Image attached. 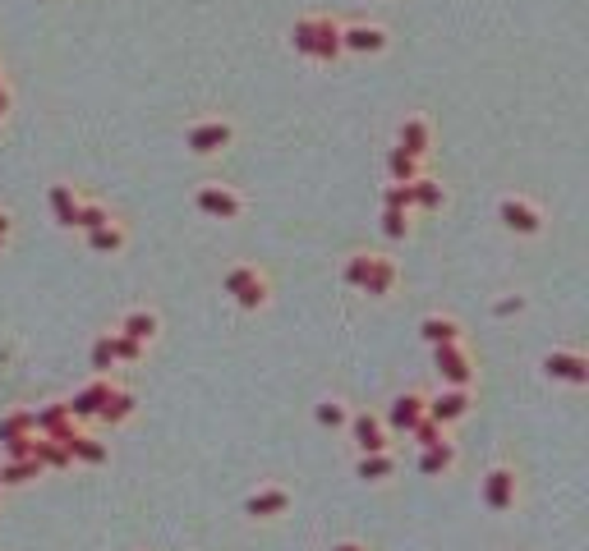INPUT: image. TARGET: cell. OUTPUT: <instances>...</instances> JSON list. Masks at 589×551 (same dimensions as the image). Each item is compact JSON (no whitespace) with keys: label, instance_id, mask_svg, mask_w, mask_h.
<instances>
[{"label":"cell","instance_id":"1","mask_svg":"<svg viewBox=\"0 0 589 551\" xmlns=\"http://www.w3.org/2000/svg\"><path fill=\"white\" fill-rule=\"evenodd\" d=\"M222 290L239 303L245 313H262L267 303H272V281H267V271L258 262H239L222 276Z\"/></svg>","mask_w":589,"mask_h":551},{"label":"cell","instance_id":"2","mask_svg":"<svg viewBox=\"0 0 589 551\" xmlns=\"http://www.w3.org/2000/svg\"><path fill=\"white\" fill-rule=\"evenodd\" d=\"M433 368L447 386H474L479 377V363L465 340H451V345H433Z\"/></svg>","mask_w":589,"mask_h":551},{"label":"cell","instance_id":"3","mask_svg":"<svg viewBox=\"0 0 589 551\" xmlns=\"http://www.w3.org/2000/svg\"><path fill=\"white\" fill-rule=\"evenodd\" d=\"M479 496H484V506L493 515H506V510H516L520 501V478H516V468L512 464H493L484 483H479Z\"/></svg>","mask_w":589,"mask_h":551},{"label":"cell","instance_id":"4","mask_svg":"<svg viewBox=\"0 0 589 551\" xmlns=\"http://www.w3.org/2000/svg\"><path fill=\"white\" fill-rule=\"evenodd\" d=\"M194 207H198L207 220H239V216H245V198H239V193H235L230 184H217V180L198 184Z\"/></svg>","mask_w":589,"mask_h":551},{"label":"cell","instance_id":"5","mask_svg":"<svg viewBox=\"0 0 589 551\" xmlns=\"http://www.w3.org/2000/svg\"><path fill=\"white\" fill-rule=\"evenodd\" d=\"M497 220H502V230H512L520 239L544 235V212L534 207L529 198H520V193H506V198L497 203Z\"/></svg>","mask_w":589,"mask_h":551},{"label":"cell","instance_id":"6","mask_svg":"<svg viewBox=\"0 0 589 551\" xmlns=\"http://www.w3.org/2000/svg\"><path fill=\"white\" fill-rule=\"evenodd\" d=\"M235 143V124L230 120H198L190 133H184V148L194 156H222Z\"/></svg>","mask_w":589,"mask_h":551},{"label":"cell","instance_id":"7","mask_svg":"<svg viewBox=\"0 0 589 551\" xmlns=\"http://www.w3.org/2000/svg\"><path fill=\"white\" fill-rule=\"evenodd\" d=\"M544 377L548 381H561V386H589V358L576 354V349H553L544 354Z\"/></svg>","mask_w":589,"mask_h":551},{"label":"cell","instance_id":"8","mask_svg":"<svg viewBox=\"0 0 589 551\" xmlns=\"http://www.w3.org/2000/svg\"><path fill=\"white\" fill-rule=\"evenodd\" d=\"M391 46V33L383 23H341V51L355 55H383Z\"/></svg>","mask_w":589,"mask_h":551},{"label":"cell","instance_id":"9","mask_svg":"<svg viewBox=\"0 0 589 551\" xmlns=\"http://www.w3.org/2000/svg\"><path fill=\"white\" fill-rule=\"evenodd\" d=\"M470 409H474V391H470V386H447L442 395L428 400V419H438L442 427H451V423H461Z\"/></svg>","mask_w":589,"mask_h":551},{"label":"cell","instance_id":"10","mask_svg":"<svg viewBox=\"0 0 589 551\" xmlns=\"http://www.w3.org/2000/svg\"><path fill=\"white\" fill-rule=\"evenodd\" d=\"M345 432H351V441H355V451H359V455H368V451H387V427H383L378 413H368V409L351 413V419H345Z\"/></svg>","mask_w":589,"mask_h":551},{"label":"cell","instance_id":"11","mask_svg":"<svg viewBox=\"0 0 589 551\" xmlns=\"http://www.w3.org/2000/svg\"><path fill=\"white\" fill-rule=\"evenodd\" d=\"M428 413V395H419V391H406V395H396L391 400V409H387V419H383V427L387 432H400V436H410V427Z\"/></svg>","mask_w":589,"mask_h":551},{"label":"cell","instance_id":"12","mask_svg":"<svg viewBox=\"0 0 589 551\" xmlns=\"http://www.w3.org/2000/svg\"><path fill=\"white\" fill-rule=\"evenodd\" d=\"M290 506H294V496L286 487H258V491L245 496V515L249 519H281Z\"/></svg>","mask_w":589,"mask_h":551},{"label":"cell","instance_id":"13","mask_svg":"<svg viewBox=\"0 0 589 551\" xmlns=\"http://www.w3.org/2000/svg\"><path fill=\"white\" fill-rule=\"evenodd\" d=\"M111 391H116V377H93V381L84 386V391H78L74 400H65V404H69L74 419H97L101 404L111 400Z\"/></svg>","mask_w":589,"mask_h":551},{"label":"cell","instance_id":"14","mask_svg":"<svg viewBox=\"0 0 589 551\" xmlns=\"http://www.w3.org/2000/svg\"><path fill=\"white\" fill-rule=\"evenodd\" d=\"M37 413V436H56V441H69L78 432V419L69 413L65 400H51L46 409H33Z\"/></svg>","mask_w":589,"mask_h":551},{"label":"cell","instance_id":"15","mask_svg":"<svg viewBox=\"0 0 589 551\" xmlns=\"http://www.w3.org/2000/svg\"><path fill=\"white\" fill-rule=\"evenodd\" d=\"M341 23L336 19H327V14H313V60L318 65H332V60H341Z\"/></svg>","mask_w":589,"mask_h":551},{"label":"cell","instance_id":"16","mask_svg":"<svg viewBox=\"0 0 589 551\" xmlns=\"http://www.w3.org/2000/svg\"><path fill=\"white\" fill-rule=\"evenodd\" d=\"M396 281H400V267L391 258H383V253H373V267H368V276H364L359 290L368 299H391L396 294Z\"/></svg>","mask_w":589,"mask_h":551},{"label":"cell","instance_id":"17","mask_svg":"<svg viewBox=\"0 0 589 551\" xmlns=\"http://www.w3.org/2000/svg\"><path fill=\"white\" fill-rule=\"evenodd\" d=\"M396 148H406L410 156H428V148H433V124H428L424 116H410V120H400L396 129Z\"/></svg>","mask_w":589,"mask_h":551},{"label":"cell","instance_id":"18","mask_svg":"<svg viewBox=\"0 0 589 551\" xmlns=\"http://www.w3.org/2000/svg\"><path fill=\"white\" fill-rule=\"evenodd\" d=\"M355 478L359 483H373V487L391 483L396 478V455L391 451H368V455H359L355 459Z\"/></svg>","mask_w":589,"mask_h":551},{"label":"cell","instance_id":"19","mask_svg":"<svg viewBox=\"0 0 589 551\" xmlns=\"http://www.w3.org/2000/svg\"><path fill=\"white\" fill-rule=\"evenodd\" d=\"M65 446H69L74 464H88V468H101L106 459H111V446H106L101 436H93V432H74Z\"/></svg>","mask_w":589,"mask_h":551},{"label":"cell","instance_id":"20","mask_svg":"<svg viewBox=\"0 0 589 551\" xmlns=\"http://www.w3.org/2000/svg\"><path fill=\"white\" fill-rule=\"evenodd\" d=\"M84 244L93 248V253H101V258H116L129 244V230L120 226V220H106V226H97V230H84Z\"/></svg>","mask_w":589,"mask_h":551},{"label":"cell","instance_id":"21","mask_svg":"<svg viewBox=\"0 0 589 551\" xmlns=\"http://www.w3.org/2000/svg\"><path fill=\"white\" fill-rule=\"evenodd\" d=\"M451 468H456V441H442V446L419 451V474L424 478H447Z\"/></svg>","mask_w":589,"mask_h":551},{"label":"cell","instance_id":"22","mask_svg":"<svg viewBox=\"0 0 589 551\" xmlns=\"http://www.w3.org/2000/svg\"><path fill=\"white\" fill-rule=\"evenodd\" d=\"M116 331H120V336H129V340H139V345H152L157 331H162V317H157L152 308H133V313H125V322Z\"/></svg>","mask_w":589,"mask_h":551},{"label":"cell","instance_id":"23","mask_svg":"<svg viewBox=\"0 0 589 551\" xmlns=\"http://www.w3.org/2000/svg\"><path fill=\"white\" fill-rule=\"evenodd\" d=\"M419 336H424L428 345H451V340H465V326H461L456 317H447V313H428V317L419 322Z\"/></svg>","mask_w":589,"mask_h":551},{"label":"cell","instance_id":"24","mask_svg":"<svg viewBox=\"0 0 589 551\" xmlns=\"http://www.w3.org/2000/svg\"><path fill=\"white\" fill-rule=\"evenodd\" d=\"M410 207H415V212H442V207H447V188H442V180H433V175L410 180Z\"/></svg>","mask_w":589,"mask_h":551},{"label":"cell","instance_id":"25","mask_svg":"<svg viewBox=\"0 0 589 551\" xmlns=\"http://www.w3.org/2000/svg\"><path fill=\"white\" fill-rule=\"evenodd\" d=\"M46 203H51V216H56V226L61 230H74V216H78V193H74V184H51V193H46Z\"/></svg>","mask_w":589,"mask_h":551},{"label":"cell","instance_id":"26","mask_svg":"<svg viewBox=\"0 0 589 551\" xmlns=\"http://www.w3.org/2000/svg\"><path fill=\"white\" fill-rule=\"evenodd\" d=\"M133 413H139V400H133V391H120V386H116L111 400L101 404L97 419H101L106 427H120V423H129V419H133Z\"/></svg>","mask_w":589,"mask_h":551},{"label":"cell","instance_id":"27","mask_svg":"<svg viewBox=\"0 0 589 551\" xmlns=\"http://www.w3.org/2000/svg\"><path fill=\"white\" fill-rule=\"evenodd\" d=\"M33 459L42 468H69L74 464L69 446H65V441H56V436H33Z\"/></svg>","mask_w":589,"mask_h":551},{"label":"cell","instance_id":"28","mask_svg":"<svg viewBox=\"0 0 589 551\" xmlns=\"http://www.w3.org/2000/svg\"><path fill=\"white\" fill-rule=\"evenodd\" d=\"M33 478H42V464L33 455H19V459L0 464V487H23V483H33Z\"/></svg>","mask_w":589,"mask_h":551},{"label":"cell","instance_id":"29","mask_svg":"<svg viewBox=\"0 0 589 551\" xmlns=\"http://www.w3.org/2000/svg\"><path fill=\"white\" fill-rule=\"evenodd\" d=\"M387 175H391V184H410V180L424 175V161L410 156L406 148H391V152H387Z\"/></svg>","mask_w":589,"mask_h":551},{"label":"cell","instance_id":"30","mask_svg":"<svg viewBox=\"0 0 589 551\" xmlns=\"http://www.w3.org/2000/svg\"><path fill=\"white\" fill-rule=\"evenodd\" d=\"M33 432H37V413L19 409L10 419H0V446H5V441H19V436H33Z\"/></svg>","mask_w":589,"mask_h":551},{"label":"cell","instance_id":"31","mask_svg":"<svg viewBox=\"0 0 589 551\" xmlns=\"http://www.w3.org/2000/svg\"><path fill=\"white\" fill-rule=\"evenodd\" d=\"M313 419H318V427H345V419H351V409H345V400H336V395H327V400H318L313 404Z\"/></svg>","mask_w":589,"mask_h":551},{"label":"cell","instance_id":"32","mask_svg":"<svg viewBox=\"0 0 589 551\" xmlns=\"http://www.w3.org/2000/svg\"><path fill=\"white\" fill-rule=\"evenodd\" d=\"M410 441H415V446L424 451V446H442V441H451V432H447L438 419H428V413H424V419L410 427Z\"/></svg>","mask_w":589,"mask_h":551},{"label":"cell","instance_id":"33","mask_svg":"<svg viewBox=\"0 0 589 551\" xmlns=\"http://www.w3.org/2000/svg\"><path fill=\"white\" fill-rule=\"evenodd\" d=\"M106 220H116L106 203H78V216H74V230H97Z\"/></svg>","mask_w":589,"mask_h":551},{"label":"cell","instance_id":"34","mask_svg":"<svg viewBox=\"0 0 589 551\" xmlns=\"http://www.w3.org/2000/svg\"><path fill=\"white\" fill-rule=\"evenodd\" d=\"M410 216H415V212H406V207H383V235H387V239H406V235L415 230Z\"/></svg>","mask_w":589,"mask_h":551},{"label":"cell","instance_id":"35","mask_svg":"<svg viewBox=\"0 0 589 551\" xmlns=\"http://www.w3.org/2000/svg\"><path fill=\"white\" fill-rule=\"evenodd\" d=\"M368 267H373V253H364V248H359V253H351V258H345V267H341V281L351 285V290H359V285H364V276H368Z\"/></svg>","mask_w":589,"mask_h":551},{"label":"cell","instance_id":"36","mask_svg":"<svg viewBox=\"0 0 589 551\" xmlns=\"http://www.w3.org/2000/svg\"><path fill=\"white\" fill-rule=\"evenodd\" d=\"M93 372L97 377H111L116 372V349H111V331L93 340Z\"/></svg>","mask_w":589,"mask_h":551},{"label":"cell","instance_id":"37","mask_svg":"<svg viewBox=\"0 0 589 551\" xmlns=\"http://www.w3.org/2000/svg\"><path fill=\"white\" fill-rule=\"evenodd\" d=\"M290 46H294V55L313 60V14H309V19H294V28H290Z\"/></svg>","mask_w":589,"mask_h":551},{"label":"cell","instance_id":"38","mask_svg":"<svg viewBox=\"0 0 589 551\" xmlns=\"http://www.w3.org/2000/svg\"><path fill=\"white\" fill-rule=\"evenodd\" d=\"M111 349H116V363H139V358L148 354V345H139V340L120 336V331H111Z\"/></svg>","mask_w":589,"mask_h":551},{"label":"cell","instance_id":"39","mask_svg":"<svg viewBox=\"0 0 589 551\" xmlns=\"http://www.w3.org/2000/svg\"><path fill=\"white\" fill-rule=\"evenodd\" d=\"M525 308H529V299H525V294H506V299L493 303V317H520Z\"/></svg>","mask_w":589,"mask_h":551},{"label":"cell","instance_id":"40","mask_svg":"<svg viewBox=\"0 0 589 551\" xmlns=\"http://www.w3.org/2000/svg\"><path fill=\"white\" fill-rule=\"evenodd\" d=\"M383 207H406V212H415L410 207V184H387L383 188Z\"/></svg>","mask_w":589,"mask_h":551},{"label":"cell","instance_id":"41","mask_svg":"<svg viewBox=\"0 0 589 551\" xmlns=\"http://www.w3.org/2000/svg\"><path fill=\"white\" fill-rule=\"evenodd\" d=\"M10 101H14L10 97V83H5V74H0V116H10Z\"/></svg>","mask_w":589,"mask_h":551},{"label":"cell","instance_id":"42","mask_svg":"<svg viewBox=\"0 0 589 551\" xmlns=\"http://www.w3.org/2000/svg\"><path fill=\"white\" fill-rule=\"evenodd\" d=\"M332 551H368V547H359V542H336Z\"/></svg>","mask_w":589,"mask_h":551},{"label":"cell","instance_id":"43","mask_svg":"<svg viewBox=\"0 0 589 551\" xmlns=\"http://www.w3.org/2000/svg\"><path fill=\"white\" fill-rule=\"evenodd\" d=\"M0 124H5V116H0Z\"/></svg>","mask_w":589,"mask_h":551},{"label":"cell","instance_id":"44","mask_svg":"<svg viewBox=\"0 0 589 551\" xmlns=\"http://www.w3.org/2000/svg\"><path fill=\"white\" fill-rule=\"evenodd\" d=\"M0 248H5V239H0Z\"/></svg>","mask_w":589,"mask_h":551},{"label":"cell","instance_id":"45","mask_svg":"<svg viewBox=\"0 0 589 551\" xmlns=\"http://www.w3.org/2000/svg\"><path fill=\"white\" fill-rule=\"evenodd\" d=\"M0 491H5V487H0Z\"/></svg>","mask_w":589,"mask_h":551}]
</instances>
